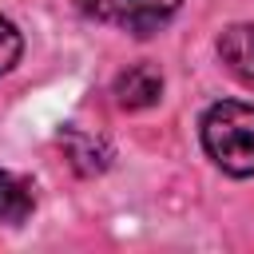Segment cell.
Returning <instances> with one entry per match:
<instances>
[{"instance_id": "8992f818", "label": "cell", "mask_w": 254, "mask_h": 254, "mask_svg": "<svg viewBox=\"0 0 254 254\" xmlns=\"http://www.w3.org/2000/svg\"><path fill=\"white\" fill-rule=\"evenodd\" d=\"M16 60H20V32L0 16V75H4Z\"/></svg>"}, {"instance_id": "3957f363", "label": "cell", "mask_w": 254, "mask_h": 254, "mask_svg": "<svg viewBox=\"0 0 254 254\" xmlns=\"http://www.w3.org/2000/svg\"><path fill=\"white\" fill-rule=\"evenodd\" d=\"M159 95H163V75H159L151 64H135V67H127V71L115 79V99H119V107H127V111L151 107Z\"/></svg>"}, {"instance_id": "277c9868", "label": "cell", "mask_w": 254, "mask_h": 254, "mask_svg": "<svg viewBox=\"0 0 254 254\" xmlns=\"http://www.w3.org/2000/svg\"><path fill=\"white\" fill-rule=\"evenodd\" d=\"M218 56L222 64L246 83L254 87V24H234L218 36Z\"/></svg>"}, {"instance_id": "6da1fadb", "label": "cell", "mask_w": 254, "mask_h": 254, "mask_svg": "<svg viewBox=\"0 0 254 254\" xmlns=\"http://www.w3.org/2000/svg\"><path fill=\"white\" fill-rule=\"evenodd\" d=\"M202 147L226 175H254V107L222 99L202 115Z\"/></svg>"}, {"instance_id": "5b68a950", "label": "cell", "mask_w": 254, "mask_h": 254, "mask_svg": "<svg viewBox=\"0 0 254 254\" xmlns=\"http://www.w3.org/2000/svg\"><path fill=\"white\" fill-rule=\"evenodd\" d=\"M36 206V194H32V183L16 171H0V222L8 226H20Z\"/></svg>"}, {"instance_id": "7a4b0ae2", "label": "cell", "mask_w": 254, "mask_h": 254, "mask_svg": "<svg viewBox=\"0 0 254 254\" xmlns=\"http://www.w3.org/2000/svg\"><path fill=\"white\" fill-rule=\"evenodd\" d=\"M183 0H79V8L103 24H115L123 32H135V36H147L155 32L163 20H171L179 12Z\"/></svg>"}]
</instances>
